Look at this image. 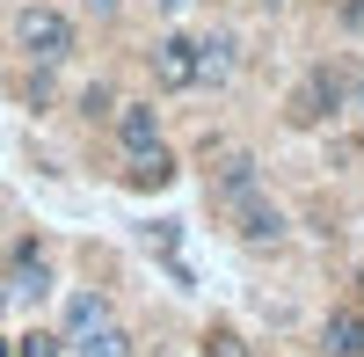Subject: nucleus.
I'll return each instance as SVG.
<instances>
[{
  "mask_svg": "<svg viewBox=\"0 0 364 357\" xmlns=\"http://www.w3.org/2000/svg\"><path fill=\"white\" fill-rule=\"evenodd\" d=\"M15 51L29 58V66H66V58H73V15L51 8V0L15 8Z\"/></svg>",
  "mask_w": 364,
  "mask_h": 357,
  "instance_id": "f257e3e1",
  "label": "nucleus"
},
{
  "mask_svg": "<svg viewBox=\"0 0 364 357\" xmlns=\"http://www.w3.org/2000/svg\"><path fill=\"white\" fill-rule=\"evenodd\" d=\"M343 110H350V73H343V66H314V73L284 95V124H291V132H321L328 117H343Z\"/></svg>",
  "mask_w": 364,
  "mask_h": 357,
  "instance_id": "f03ea898",
  "label": "nucleus"
},
{
  "mask_svg": "<svg viewBox=\"0 0 364 357\" xmlns=\"http://www.w3.org/2000/svg\"><path fill=\"white\" fill-rule=\"evenodd\" d=\"M204 73V37H190V29H168V37L154 44V80L168 87V95H190Z\"/></svg>",
  "mask_w": 364,
  "mask_h": 357,
  "instance_id": "7ed1b4c3",
  "label": "nucleus"
},
{
  "mask_svg": "<svg viewBox=\"0 0 364 357\" xmlns=\"http://www.w3.org/2000/svg\"><path fill=\"white\" fill-rule=\"evenodd\" d=\"M226 219H233V233H240V241H248V248H277L284 233H291V219H284V204L269 197V190H255V197H240V204H233Z\"/></svg>",
  "mask_w": 364,
  "mask_h": 357,
  "instance_id": "20e7f679",
  "label": "nucleus"
},
{
  "mask_svg": "<svg viewBox=\"0 0 364 357\" xmlns=\"http://www.w3.org/2000/svg\"><path fill=\"white\" fill-rule=\"evenodd\" d=\"M8 299L15 307H44L51 299V262H44L37 241H15L8 248Z\"/></svg>",
  "mask_w": 364,
  "mask_h": 357,
  "instance_id": "39448f33",
  "label": "nucleus"
},
{
  "mask_svg": "<svg viewBox=\"0 0 364 357\" xmlns=\"http://www.w3.org/2000/svg\"><path fill=\"white\" fill-rule=\"evenodd\" d=\"M255 190H262L255 154H219V168H211V197H219L226 212H233V204H240V197H255Z\"/></svg>",
  "mask_w": 364,
  "mask_h": 357,
  "instance_id": "423d86ee",
  "label": "nucleus"
},
{
  "mask_svg": "<svg viewBox=\"0 0 364 357\" xmlns=\"http://www.w3.org/2000/svg\"><path fill=\"white\" fill-rule=\"evenodd\" d=\"M321 350L328 357H364V307H336L321 321Z\"/></svg>",
  "mask_w": 364,
  "mask_h": 357,
  "instance_id": "0eeeda50",
  "label": "nucleus"
},
{
  "mask_svg": "<svg viewBox=\"0 0 364 357\" xmlns=\"http://www.w3.org/2000/svg\"><path fill=\"white\" fill-rule=\"evenodd\" d=\"M124 183L132 190H168L175 183V154H168V146H139V154H124Z\"/></svg>",
  "mask_w": 364,
  "mask_h": 357,
  "instance_id": "6e6552de",
  "label": "nucleus"
},
{
  "mask_svg": "<svg viewBox=\"0 0 364 357\" xmlns=\"http://www.w3.org/2000/svg\"><path fill=\"white\" fill-rule=\"evenodd\" d=\"M233 66H240V37H233V29H211V37H204V73H197V87H226Z\"/></svg>",
  "mask_w": 364,
  "mask_h": 357,
  "instance_id": "1a4fd4ad",
  "label": "nucleus"
},
{
  "mask_svg": "<svg viewBox=\"0 0 364 357\" xmlns=\"http://www.w3.org/2000/svg\"><path fill=\"white\" fill-rule=\"evenodd\" d=\"M117 139H124V154L161 146V110L154 102H124V110H117Z\"/></svg>",
  "mask_w": 364,
  "mask_h": 357,
  "instance_id": "9d476101",
  "label": "nucleus"
},
{
  "mask_svg": "<svg viewBox=\"0 0 364 357\" xmlns=\"http://www.w3.org/2000/svg\"><path fill=\"white\" fill-rule=\"evenodd\" d=\"M73 357H132V329L109 314V321H95L87 336H73Z\"/></svg>",
  "mask_w": 364,
  "mask_h": 357,
  "instance_id": "9b49d317",
  "label": "nucleus"
},
{
  "mask_svg": "<svg viewBox=\"0 0 364 357\" xmlns=\"http://www.w3.org/2000/svg\"><path fill=\"white\" fill-rule=\"evenodd\" d=\"M95 321H109V299H102V292H73V299H66V343L87 336Z\"/></svg>",
  "mask_w": 364,
  "mask_h": 357,
  "instance_id": "f8f14e48",
  "label": "nucleus"
},
{
  "mask_svg": "<svg viewBox=\"0 0 364 357\" xmlns=\"http://www.w3.org/2000/svg\"><path fill=\"white\" fill-rule=\"evenodd\" d=\"M80 117H87V124H102V117H117V95H109L102 80H87V87H80Z\"/></svg>",
  "mask_w": 364,
  "mask_h": 357,
  "instance_id": "ddd939ff",
  "label": "nucleus"
},
{
  "mask_svg": "<svg viewBox=\"0 0 364 357\" xmlns=\"http://www.w3.org/2000/svg\"><path fill=\"white\" fill-rule=\"evenodd\" d=\"M22 95L37 102V110H51V66H37V73H29V80H22Z\"/></svg>",
  "mask_w": 364,
  "mask_h": 357,
  "instance_id": "4468645a",
  "label": "nucleus"
},
{
  "mask_svg": "<svg viewBox=\"0 0 364 357\" xmlns=\"http://www.w3.org/2000/svg\"><path fill=\"white\" fill-rule=\"evenodd\" d=\"M58 343H66V336H44V329H29V336H22V357H58Z\"/></svg>",
  "mask_w": 364,
  "mask_h": 357,
  "instance_id": "2eb2a0df",
  "label": "nucleus"
},
{
  "mask_svg": "<svg viewBox=\"0 0 364 357\" xmlns=\"http://www.w3.org/2000/svg\"><path fill=\"white\" fill-rule=\"evenodd\" d=\"M146 241H154L161 255H175V219H154V226H146Z\"/></svg>",
  "mask_w": 364,
  "mask_h": 357,
  "instance_id": "dca6fc26",
  "label": "nucleus"
},
{
  "mask_svg": "<svg viewBox=\"0 0 364 357\" xmlns=\"http://www.w3.org/2000/svg\"><path fill=\"white\" fill-rule=\"evenodd\" d=\"M204 357H240V343H233V336H211V343H204Z\"/></svg>",
  "mask_w": 364,
  "mask_h": 357,
  "instance_id": "f3484780",
  "label": "nucleus"
},
{
  "mask_svg": "<svg viewBox=\"0 0 364 357\" xmlns=\"http://www.w3.org/2000/svg\"><path fill=\"white\" fill-rule=\"evenodd\" d=\"M343 22H350V29H364V0H343Z\"/></svg>",
  "mask_w": 364,
  "mask_h": 357,
  "instance_id": "a211bd4d",
  "label": "nucleus"
},
{
  "mask_svg": "<svg viewBox=\"0 0 364 357\" xmlns=\"http://www.w3.org/2000/svg\"><path fill=\"white\" fill-rule=\"evenodd\" d=\"M117 8H124V0H87V15H102V22H109Z\"/></svg>",
  "mask_w": 364,
  "mask_h": 357,
  "instance_id": "6ab92c4d",
  "label": "nucleus"
},
{
  "mask_svg": "<svg viewBox=\"0 0 364 357\" xmlns=\"http://www.w3.org/2000/svg\"><path fill=\"white\" fill-rule=\"evenodd\" d=\"M350 110H364V73H357V80H350Z\"/></svg>",
  "mask_w": 364,
  "mask_h": 357,
  "instance_id": "aec40b11",
  "label": "nucleus"
},
{
  "mask_svg": "<svg viewBox=\"0 0 364 357\" xmlns=\"http://www.w3.org/2000/svg\"><path fill=\"white\" fill-rule=\"evenodd\" d=\"M0 357H15V336H0Z\"/></svg>",
  "mask_w": 364,
  "mask_h": 357,
  "instance_id": "412c9836",
  "label": "nucleus"
},
{
  "mask_svg": "<svg viewBox=\"0 0 364 357\" xmlns=\"http://www.w3.org/2000/svg\"><path fill=\"white\" fill-rule=\"evenodd\" d=\"M161 8H168V15H182V0H161Z\"/></svg>",
  "mask_w": 364,
  "mask_h": 357,
  "instance_id": "4be33fe9",
  "label": "nucleus"
},
{
  "mask_svg": "<svg viewBox=\"0 0 364 357\" xmlns=\"http://www.w3.org/2000/svg\"><path fill=\"white\" fill-rule=\"evenodd\" d=\"M262 8H284V0H262Z\"/></svg>",
  "mask_w": 364,
  "mask_h": 357,
  "instance_id": "5701e85b",
  "label": "nucleus"
},
{
  "mask_svg": "<svg viewBox=\"0 0 364 357\" xmlns=\"http://www.w3.org/2000/svg\"><path fill=\"white\" fill-rule=\"evenodd\" d=\"M0 307H8V292H0Z\"/></svg>",
  "mask_w": 364,
  "mask_h": 357,
  "instance_id": "b1692460",
  "label": "nucleus"
}]
</instances>
